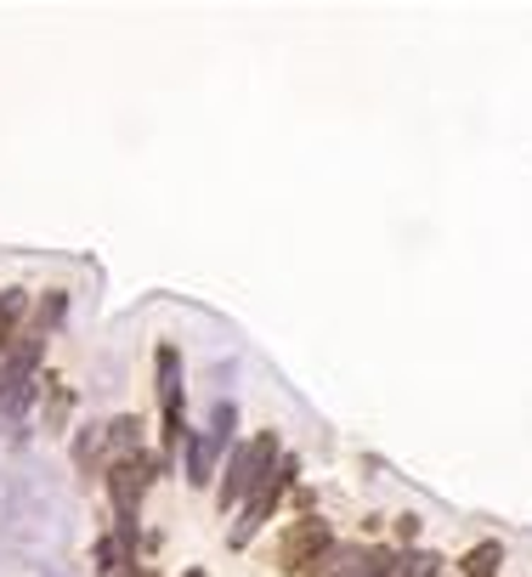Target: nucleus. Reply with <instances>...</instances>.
Returning a JSON list of instances; mask_svg holds the SVG:
<instances>
[{
    "label": "nucleus",
    "instance_id": "obj_1",
    "mask_svg": "<svg viewBox=\"0 0 532 577\" xmlns=\"http://www.w3.org/2000/svg\"><path fill=\"white\" fill-rule=\"evenodd\" d=\"M272 459H278V437H272V430L250 437L244 448L232 453V464H227V475H221V493H216V504H221V510H232L238 499H250V493H255V481L272 470Z\"/></svg>",
    "mask_w": 532,
    "mask_h": 577
},
{
    "label": "nucleus",
    "instance_id": "obj_2",
    "mask_svg": "<svg viewBox=\"0 0 532 577\" xmlns=\"http://www.w3.org/2000/svg\"><path fill=\"white\" fill-rule=\"evenodd\" d=\"M295 470H301L295 459H283L278 470H267V475L255 481V493L244 499V515H238V526H232V544H238V549H244V544L255 538V526H261V521H267V515L278 510L283 487H289V481H295Z\"/></svg>",
    "mask_w": 532,
    "mask_h": 577
},
{
    "label": "nucleus",
    "instance_id": "obj_3",
    "mask_svg": "<svg viewBox=\"0 0 532 577\" xmlns=\"http://www.w3.org/2000/svg\"><path fill=\"white\" fill-rule=\"evenodd\" d=\"M323 549H328V526H323V515H301V521L278 538V566H283V571H312Z\"/></svg>",
    "mask_w": 532,
    "mask_h": 577
},
{
    "label": "nucleus",
    "instance_id": "obj_4",
    "mask_svg": "<svg viewBox=\"0 0 532 577\" xmlns=\"http://www.w3.org/2000/svg\"><path fill=\"white\" fill-rule=\"evenodd\" d=\"M154 470H159V459H148V453H136V459H114V464L103 470V475H108V493H114L119 521H131V515H136V504H142V493H148Z\"/></svg>",
    "mask_w": 532,
    "mask_h": 577
},
{
    "label": "nucleus",
    "instance_id": "obj_5",
    "mask_svg": "<svg viewBox=\"0 0 532 577\" xmlns=\"http://www.w3.org/2000/svg\"><path fill=\"white\" fill-rule=\"evenodd\" d=\"M312 577H392V555L385 549H323Z\"/></svg>",
    "mask_w": 532,
    "mask_h": 577
},
{
    "label": "nucleus",
    "instance_id": "obj_6",
    "mask_svg": "<svg viewBox=\"0 0 532 577\" xmlns=\"http://www.w3.org/2000/svg\"><path fill=\"white\" fill-rule=\"evenodd\" d=\"M216 459H221L216 437H187V481L192 487H205V481L216 475Z\"/></svg>",
    "mask_w": 532,
    "mask_h": 577
},
{
    "label": "nucleus",
    "instance_id": "obj_7",
    "mask_svg": "<svg viewBox=\"0 0 532 577\" xmlns=\"http://www.w3.org/2000/svg\"><path fill=\"white\" fill-rule=\"evenodd\" d=\"M159 408L181 413V357H176V346H159Z\"/></svg>",
    "mask_w": 532,
    "mask_h": 577
},
{
    "label": "nucleus",
    "instance_id": "obj_8",
    "mask_svg": "<svg viewBox=\"0 0 532 577\" xmlns=\"http://www.w3.org/2000/svg\"><path fill=\"white\" fill-rule=\"evenodd\" d=\"M108 448H114V459H136L142 453V419H114L108 424Z\"/></svg>",
    "mask_w": 532,
    "mask_h": 577
},
{
    "label": "nucleus",
    "instance_id": "obj_9",
    "mask_svg": "<svg viewBox=\"0 0 532 577\" xmlns=\"http://www.w3.org/2000/svg\"><path fill=\"white\" fill-rule=\"evenodd\" d=\"M499 560H504V549H499V544H476V549L465 555V571H459V577H493V571H499Z\"/></svg>",
    "mask_w": 532,
    "mask_h": 577
},
{
    "label": "nucleus",
    "instance_id": "obj_10",
    "mask_svg": "<svg viewBox=\"0 0 532 577\" xmlns=\"http://www.w3.org/2000/svg\"><path fill=\"white\" fill-rule=\"evenodd\" d=\"M23 306H29V295H23V288H7V295H0V340H12V334H18V317H23Z\"/></svg>",
    "mask_w": 532,
    "mask_h": 577
},
{
    "label": "nucleus",
    "instance_id": "obj_11",
    "mask_svg": "<svg viewBox=\"0 0 532 577\" xmlns=\"http://www.w3.org/2000/svg\"><path fill=\"white\" fill-rule=\"evenodd\" d=\"M63 306H69L63 295H45V301H40V312H34V334H52V328L63 323Z\"/></svg>",
    "mask_w": 532,
    "mask_h": 577
},
{
    "label": "nucleus",
    "instance_id": "obj_12",
    "mask_svg": "<svg viewBox=\"0 0 532 577\" xmlns=\"http://www.w3.org/2000/svg\"><path fill=\"white\" fill-rule=\"evenodd\" d=\"M96 442H103V437H96V430H85V437L74 442V459H80V464H91V453H96Z\"/></svg>",
    "mask_w": 532,
    "mask_h": 577
},
{
    "label": "nucleus",
    "instance_id": "obj_13",
    "mask_svg": "<svg viewBox=\"0 0 532 577\" xmlns=\"http://www.w3.org/2000/svg\"><path fill=\"white\" fill-rule=\"evenodd\" d=\"M103 577H136V566H131V560H119V566H103Z\"/></svg>",
    "mask_w": 532,
    "mask_h": 577
},
{
    "label": "nucleus",
    "instance_id": "obj_14",
    "mask_svg": "<svg viewBox=\"0 0 532 577\" xmlns=\"http://www.w3.org/2000/svg\"><path fill=\"white\" fill-rule=\"evenodd\" d=\"M181 577H205V571H199V566H192V571H181Z\"/></svg>",
    "mask_w": 532,
    "mask_h": 577
}]
</instances>
